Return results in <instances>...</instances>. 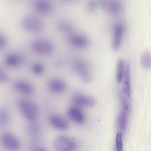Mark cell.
I'll return each instance as SVG.
<instances>
[{"mask_svg": "<svg viewBox=\"0 0 151 151\" xmlns=\"http://www.w3.org/2000/svg\"><path fill=\"white\" fill-rule=\"evenodd\" d=\"M116 151H122V134L120 132L118 133L116 135Z\"/></svg>", "mask_w": 151, "mask_h": 151, "instance_id": "7402d4cb", "label": "cell"}, {"mask_svg": "<svg viewBox=\"0 0 151 151\" xmlns=\"http://www.w3.org/2000/svg\"><path fill=\"white\" fill-rule=\"evenodd\" d=\"M6 64L11 67H15L21 64L23 61V58L20 56L14 53L7 55L5 60Z\"/></svg>", "mask_w": 151, "mask_h": 151, "instance_id": "e0dca14e", "label": "cell"}, {"mask_svg": "<svg viewBox=\"0 0 151 151\" xmlns=\"http://www.w3.org/2000/svg\"><path fill=\"white\" fill-rule=\"evenodd\" d=\"M99 4L102 8L112 13H117L119 11L122 7L120 3L116 1H102L99 2Z\"/></svg>", "mask_w": 151, "mask_h": 151, "instance_id": "2e32d148", "label": "cell"}, {"mask_svg": "<svg viewBox=\"0 0 151 151\" xmlns=\"http://www.w3.org/2000/svg\"><path fill=\"white\" fill-rule=\"evenodd\" d=\"M99 5V2L95 1H92L89 3L88 7L89 10H92L96 9Z\"/></svg>", "mask_w": 151, "mask_h": 151, "instance_id": "484cf974", "label": "cell"}, {"mask_svg": "<svg viewBox=\"0 0 151 151\" xmlns=\"http://www.w3.org/2000/svg\"><path fill=\"white\" fill-rule=\"evenodd\" d=\"M8 79V77L6 73L0 67V83L6 82Z\"/></svg>", "mask_w": 151, "mask_h": 151, "instance_id": "cb8c5ba5", "label": "cell"}, {"mask_svg": "<svg viewBox=\"0 0 151 151\" xmlns=\"http://www.w3.org/2000/svg\"><path fill=\"white\" fill-rule=\"evenodd\" d=\"M58 29L61 31L66 33L71 32L73 30V26L68 21L62 20L59 22L58 24Z\"/></svg>", "mask_w": 151, "mask_h": 151, "instance_id": "ffe728a7", "label": "cell"}, {"mask_svg": "<svg viewBox=\"0 0 151 151\" xmlns=\"http://www.w3.org/2000/svg\"><path fill=\"white\" fill-rule=\"evenodd\" d=\"M33 151H48L46 149L41 147H37L35 148Z\"/></svg>", "mask_w": 151, "mask_h": 151, "instance_id": "4316f807", "label": "cell"}, {"mask_svg": "<svg viewBox=\"0 0 151 151\" xmlns=\"http://www.w3.org/2000/svg\"><path fill=\"white\" fill-rule=\"evenodd\" d=\"M70 42L74 47L78 48H84L89 44V40L85 36L79 34H74L70 38Z\"/></svg>", "mask_w": 151, "mask_h": 151, "instance_id": "5bb4252c", "label": "cell"}, {"mask_svg": "<svg viewBox=\"0 0 151 151\" xmlns=\"http://www.w3.org/2000/svg\"><path fill=\"white\" fill-rule=\"evenodd\" d=\"M33 70L35 74L40 75L43 72L44 67L41 64L37 63L34 65Z\"/></svg>", "mask_w": 151, "mask_h": 151, "instance_id": "603a6c76", "label": "cell"}, {"mask_svg": "<svg viewBox=\"0 0 151 151\" xmlns=\"http://www.w3.org/2000/svg\"><path fill=\"white\" fill-rule=\"evenodd\" d=\"M32 47L37 53L47 55L51 53L54 50L52 42L48 39L44 38H38L35 39L32 43Z\"/></svg>", "mask_w": 151, "mask_h": 151, "instance_id": "277c9868", "label": "cell"}, {"mask_svg": "<svg viewBox=\"0 0 151 151\" xmlns=\"http://www.w3.org/2000/svg\"><path fill=\"white\" fill-rule=\"evenodd\" d=\"M15 89L19 92L26 95H31L34 92L33 86L29 83L22 81H17L14 84Z\"/></svg>", "mask_w": 151, "mask_h": 151, "instance_id": "9a60e30c", "label": "cell"}, {"mask_svg": "<svg viewBox=\"0 0 151 151\" xmlns=\"http://www.w3.org/2000/svg\"><path fill=\"white\" fill-rule=\"evenodd\" d=\"M125 62L122 59L118 60L116 65V79L117 82L120 83L122 81L124 76Z\"/></svg>", "mask_w": 151, "mask_h": 151, "instance_id": "ac0fdd59", "label": "cell"}, {"mask_svg": "<svg viewBox=\"0 0 151 151\" xmlns=\"http://www.w3.org/2000/svg\"><path fill=\"white\" fill-rule=\"evenodd\" d=\"M22 24L26 30L30 32L38 33L43 28V24L38 17L32 15H27L22 19Z\"/></svg>", "mask_w": 151, "mask_h": 151, "instance_id": "5b68a950", "label": "cell"}, {"mask_svg": "<svg viewBox=\"0 0 151 151\" xmlns=\"http://www.w3.org/2000/svg\"><path fill=\"white\" fill-rule=\"evenodd\" d=\"M123 81V93L128 99H129L131 96L130 68L129 63L127 62L125 63Z\"/></svg>", "mask_w": 151, "mask_h": 151, "instance_id": "8fae6325", "label": "cell"}, {"mask_svg": "<svg viewBox=\"0 0 151 151\" xmlns=\"http://www.w3.org/2000/svg\"><path fill=\"white\" fill-rule=\"evenodd\" d=\"M7 42L6 36L3 34L0 33V49L4 47Z\"/></svg>", "mask_w": 151, "mask_h": 151, "instance_id": "d4e9b609", "label": "cell"}, {"mask_svg": "<svg viewBox=\"0 0 151 151\" xmlns=\"http://www.w3.org/2000/svg\"><path fill=\"white\" fill-rule=\"evenodd\" d=\"M73 100L76 106L79 107L87 106L93 107L96 104V101L93 97L89 96H84L79 94L75 95Z\"/></svg>", "mask_w": 151, "mask_h": 151, "instance_id": "ba28073f", "label": "cell"}, {"mask_svg": "<svg viewBox=\"0 0 151 151\" xmlns=\"http://www.w3.org/2000/svg\"><path fill=\"white\" fill-rule=\"evenodd\" d=\"M69 118L74 122L81 124L85 121V115L80 108L75 106L69 108L67 111Z\"/></svg>", "mask_w": 151, "mask_h": 151, "instance_id": "52a82bcc", "label": "cell"}, {"mask_svg": "<svg viewBox=\"0 0 151 151\" xmlns=\"http://www.w3.org/2000/svg\"><path fill=\"white\" fill-rule=\"evenodd\" d=\"M0 141L3 147L8 151H18L20 147L18 139L11 133H3L0 137Z\"/></svg>", "mask_w": 151, "mask_h": 151, "instance_id": "8992f818", "label": "cell"}, {"mask_svg": "<svg viewBox=\"0 0 151 151\" xmlns=\"http://www.w3.org/2000/svg\"><path fill=\"white\" fill-rule=\"evenodd\" d=\"M140 61L142 66L145 69H148L150 67L151 52L149 50H145L142 52Z\"/></svg>", "mask_w": 151, "mask_h": 151, "instance_id": "d6986e66", "label": "cell"}, {"mask_svg": "<svg viewBox=\"0 0 151 151\" xmlns=\"http://www.w3.org/2000/svg\"><path fill=\"white\" fill-rule=\"evenodd\" d=\"M49 90L55 93H59L63 92L66 88V85L63 80L58 78H54L49 82Z\"/></svg>", "mask_w": 151, "mask_h": 151, "instance_id": "7c38bea8", "label": "cell"}, {"mask_svg": "<svg viewBox=\"0 0 151 151\" xmlns=\"http://www.w3.org/2000/svg\"><path fill=\"white\" fill-rule=\"evenodd\" d=\"M49 120L51 125L57 130L65 131L69 128L68 121L61 116L57 114L52 115L50 117Z\"/></svg>", "mask_w": 151, "mask_h": 151, "instance_id": "9c48e42d", "label": "cell"}, {"mask_svg": "<svg viewBox=\"0 0 151 151\" xmlns=\"http://www.w3.org/2000/svg\"><path fill=\"white\" fill-rule=\"evenodd\" d=\"M35 10L39 13L47 14H49L52 9V6L51 3L46 0H37L34 4Z\"/></svg>", "mask_w": 151, "mask_h": 151, "instance_id": "4fadbf2b", "label": "cell"}, {"mask_svg": "<svg viewBox=\"0 0 151 151\" xmlns=\"http://www.w3.org/2000/svg\"><path fill=\"white\" fill-rule=\"evenodd\" d=\"M18 106L21 114L27 119L32 121L37 117L38 108L32 100L26 98L21 99L18 102Z\"/></svg>", "mask_w": 151, "mask_h": 151, "instance_id": "6da1fadb", "label": "cell"}, {"mask_svg": "<svg viewBox=\"0 0 151 151\" xmlns=\"http://www.w3.org/2000/svg\"><path fill=\"white\" fill-rule=\"evenodd\" d=\"M10 118L9 111L5 109H0V125L6 124L9 122Z\"/></svg>", "mask_w": 151, "mask_h": 151, "instance_id": "44dd1931", "label": "cell"}, {"mask_svg": "<svg viewBox=\"0 0 151 151\" xmlns=\"http://www.w3.org/2000/svg\"><path fill=\"white\" fill-rule=\"evenodd\" d=\"M53 147L56 151H75L77 148L76 141L65 135H60L54 139Z\"/></svg>", "mask_w": 151, "mask_h": 151, "instance_id": "7a4b0ae2", "label": "cell"}, {"mask_svg": "<svg viewBox=\"0 0 151 151\" xmlns=\"http://www.w3.org/2000/svg\"><path fill=\"white\" fill-rule=\"evenodd\" d=\"M72 65L82 81L88 83L91 81V76L86 61L81 58H76L73 61Z\"/></svg>", "mask_w": 151, "mask_h": 151, "instance_id": "3957f363", "label": "cell"}, {"mask_svg": "<svg viewBox=\"0 0 151 151\" xmlns=\"http://www.w3.org/2000/svg\"><path fill=\"white\" fill-rule=\"evenodd\" d=\"M124 31V26L121 22L116 23L114 26L112 45L115 50L118 49L122 43Z\"/></svg>", "mask_w": 151, "mask_h": 151, "instance_id": "30bf717a", "label": "cell"}]
</instances>
